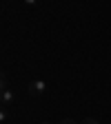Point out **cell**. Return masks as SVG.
<instances>
[{
    "mask_svg": "<svg viewBox=\"0 0 111 124\" xmlns=\"http://www.w3.org/2000/svg\"><path fill=\"white\" fill-rule=\"evenodd\" d=\"M5 89H9V82H7V75L0 71V93H2Z\"/></svg>",
    "mask_w": 111,
    "mask_h": 124,
    "instance_id": "obj_3",
    "label": "cell"
},
{
    "mask_svg": "<svg viewBox=\"0 0 111 124\" xmlns=\"http://www.w3.org/2000/svg\"><path fill=\"white\" fill-rule=\"evenodd\" d=\"M25 2H27V5H36L38 0H25Z\"/></svg>",
    "mask_w": 111,
    "mask_h": 124,
    "instance_id": "obj_7",
    "label": "cell"
},
{
    "mask_svg": "<svg viewBox=\"0 0 111 124\" xmlns=\"http://www.w3.org/2000/svg\"><path fill=\"white\" fill-rule=\"evenodd\" d=\"M60 124H78V122H76V120H71V117H65Z\"/></svg>",
    "mask_w": 111,
    "mask_h": 124,
    "instance_id": "obj_6",
    "label": "cell"
},
{
    "mask_svg": "<svg viewBox=\"0 0 111 124\" xmlns=\"http://www.w3.org/2000/svg\"><path fill=\"white\" fill-rule=\"evenodd\" d=\"M80 124H98V120H93V117H85Z\"/></svg>",
    "mask_w": 111,
    "mask_h": 124,
    "instance_id": "obj_5",
    "label": "cell"
},
{
    "mask_svg": "<svg viewBox=\"0 0 111 124\" xmlns=\"http://www.w3.org/2000/svg\"><path fill=\"white\" fill-rule=\"evenodd\" d=\"M40 124H49V122H40Z\"/></svg>",
    "mask_w": 111,
    "mask_h": 124,
    "instance_id": "obj_8",
    "label": "cell"
},
{
    "mask_svg": "<svg viewBox=\"0 0 111 124\" xmlns=\"http://www.w3.org/2000/svg\"><path fill=\"white\" fill-rule=\"evenodd\" d=\"M13 98H16V95H13V91H11V89H5L2 93H0V102H2V104H11Z\"/></svg>",
    "mask_w": 111,
    "mask_h": 124,
    "instance_id": "obj_2",
    "label": "cell"
},
{
    "mask_svg": "<svg viewBox=\"0 0 111 124\" xmlns=\"http://www.w3.org/2000/svg\"><path fill=\"white\" fill-rule=\"evenodd\" d=\"M27 91L31 93V95H42V93L47 91V82H44V80H34V82L29 84Z\"/></svg>",
    "mask_w": 111,
    "mask_h": 124,
    "instance_id": "obj_1",
    "label": "cell"
},
{
    "mask_svg": "<svg viewBox=\"0 0 111 124\" xmlns=\"http://www.w3.org/2000/svg\"><path fill=\"white\" fill-rule=\"evenodd\" d=\"M7 117H9L7 108H0V124H2V122H7Z\"/></svg>",
    "mask_w": 111,
    "mask_h": 124,
    "instance_id": "obj_4",
    "label": "cell"
}]
</instances>
